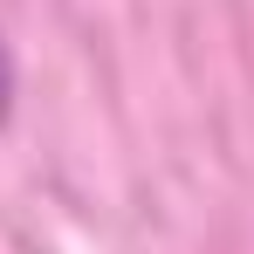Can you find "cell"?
Returning <instances> with one entry per match:
<instances>
[{
    "label": "cell",
    "instance_id": "obj_1",
    "mask_svg": "<svg viewBox=\"0 0 254 254\" xmlns=\"http://www.w3.org/2000/svg\"><path fill=\"white\" fill-rule=\"evenodd\" d=\"M14 117V55H7V42H0V124Z\"/></svg>",
    "mask_w": 254,
    "mask_h": 254
}]
</instances>
